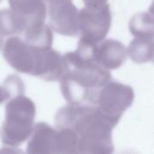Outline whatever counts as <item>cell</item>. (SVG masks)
Here are the masks:
<instances>
[{
    "label": "cell",
    "mask_w": 154,
    "mask_h": 154,
    "mask_svg": "<svg viewBox=\"0 0 154 154\" xmlns=\"http://www.w3.org/2000/svg\"><path fill=\"white\" fill-rule=\"evenodd\" d=\"M55 153H78V136L71 128H57Z\"/></svg>",
    "instance_id": "obj_13"
},
{
    "label": "cell",
    "mask_w": 154,
    "mask_h": 154,
    "mask_svg": "<svg viewBox=\"0 0 154 154\" xmlns=\"http://www.w3.org/2000/svg\"><path fill=\"white\" fill-rule=\"evenodd\" d=\"M82 1L85 6H89V7L101 6L107 3V0H82Z\"/></svg>",
    "instance_id": "obj_18"
},
{
    "label": "cell",
    "mask_w": 154,
    "mask_h": 154,
    "mask_svg": "<svg viewBox=\"0 0 154 154\" xmlns=\"http://www.w3.org/2000/svg\"><path fill=\"white\" fill-rule=\"evenodd\" d=\"M2 44H3V37L0 35V49H1V47H2Z\"/></svg>",
    "instance_id": "obj_20"
},
{
    "label": "cell",
    "mask_w": 154,
    "mask_h": 154,
    "mask_svg": "<svg viewBox=\"0 0 154 154\" xmlns=\"http://www.w3.org/2000/svg\"><path fill=\"white\" fill-rule=\"evenodd\" d=\"M6 99H8V96H7L5 90L4 89V88L0 86V105L3 102H5Z\"/></svg>",
    "instance_id": "obj_19"
},
{
    "label": "cell",
    "mask_w": 154,
    "mask_h": 154,
    "mask_svg": "<svg viewBox=\"0 0 154 154\" xmlns=\"http://www.w3.org/2000/svg\"><path fill=\"white\" fill-rule=\"evenodd\" d=\"M2 54L14 69L32 76L37 59L36 47H32L19 37L14 36L5 42Z\"/></svg>",
    "instance_id": "obj_7"
},
{
    "label": "cell",
    "mask_w": 154,
    "mask_h": 154,
    "mask_svg": "<svg viewBox=\"0 0 154 154\" xmlns=\"http://www.w3.org/2000/svg\"><path fill=\"white\" fill-rule=\"evenodd\" d=\"M95 60L106 69L120 68L126 60L127 52L125 46L114 39L102 40L95 45Z\"/></svg>",
    "instance_id": "obj_10"
},
{
    "label": "cell",
    "mask_w": 154,
    "mask_h": 154,
    "mask_svg": "<svg viewBox=\"0 0 154 154\" xmlns=\"http://www.w3.org/2000/svg\"><path fill=\"white\" fill-rule=\"evenodd\" d=\"M1 1H2V0H0V2H1Z\"/></svg>",
    "instance_id": "obj_21"
},
{
    "label": "cell",
    "mask_w": 154,
    "mask_h": 154,
    "mask_svg": "<svg viewBox=\"0 0 154 154\" xmlns=\"http://www.w3.org/2000/svg\"><path fill=\"white\" fill-rule=\"evenodd\" d=\"M65 69L63 55L51 48H37V60L32 76L46 81H60Z\"/></svg>",
    "instance_id": "obj_9"
},
{
    "label": "cell",
    "mask_w": 154,
    "mask_h": 154,
    "mask_svg": "<svg viewBox=\"0 0 154 154\" xmlns=\"http://www.w3.org/2000/svg\"><path fill=\"white\" fill-rule=\"evenodd\" d=\"M35 114L34 103L24 95L9 98L5 106V117L0 130L2 143L15 148L27 141L33 128Z\"/></svg>",
    "instance_id": "obj_3"
},
{
    "label": "cell",
    "mask_w": 154,
    "mask_h": 154,
    "mask_svg": "<svg viewBox=\"0 0 154 154\" xmlns=\"http://www.w3.org/2000/svg\"><path fill=\"white\" fill-rule=\"evenodd\" d=\"M4 89L5 90L8 99L19 95L24 94L25 86L21 79V78L15 74L9 75L4 81V84L2 86Z\"/></svg>",
    "instance_id": "obj_17"
},
{
    "label": "cell",
    "mask_w": 154,
    "mask_h": 154,
    "mask_svg": "<svg viewBox=\"0 0 154 154\" xmlns=\"http://www.w3.org/2000/svg\"><path fill=\"white\" fill-rule=\"evenodd\" d=\"M57 128L69 127L78 136V153L114 152L112 130L116 127L95 106L69 104L55 115Z\"/></svg>",
    "instance_id": "obj_2"
},
{
    "label": "cell",
    "mask_w": 154,
    "mask_h": 154,
    "mask_svg": "<svg viewBox=\"0 0 154 154\" xmlns=\"http://www.w3.org/2000/svg\"><path fill=\"white\" fill-rule=\"evenodd\" d=\"M22 32V25L15 14L11 9L0 10V35L3 37L20 34Z\"/></svg>",
    "instance_id": "obj_16"
},
{
    "label": "cell",
    "mask_w": 154,
    "mask_h": 154,
    "mask_svg": "<svg viewBox=\"0 0 154 154\" xmlns=\"http://www.w3.org/2000/svg\"><path fill=\"white\" fill-rule=\"evenodd\" d=\"M11 10L17 16L23 32H28L45 24L47 14L43 0H7Z\"/></svg>",
    "instance_id": "obj_8"
},
{
    "label": "cell",
    "mask_w": 154,
    "mask_h": 154,
    "mask_svg": "<svg viewBox=\"0 0 154 154\" xmlns=\"http://www.w3.org/2000/svg\"><path fill=\"white\" fill-rule=\"evenodd\" d=\"M25 42L36 48H51L53 34L51 28L46 23L39 28L24 32Z\"/></svg>",
    "instance_id": "obj_15"
},
{
    "label": "cell",
    "mask_w": 154,
    "mask_h": 154,
    "mask_svg": "<svg viewBox=\"0 0 154 154\" xmlns=\"http://www.w3.org/2000/svg\"><path fill=\"white\" fill-rule=\"evenodd\" d=\"M96 44L80 39L76 51L63 55L66 69L60 82L69 104L95 106L99 89L112 79L110 71L95 60Z\"/></svg>",
    "instance_id": "obj_1"
},
{
    "label": "cell",
    "mask_w": 154,
    "mask_h": 154,
    "mask_svg": "<svg viewBox=\"0 0 154 154\" xmlns=\"http://www.w3.org/2000/svg\"><path fill=\"white\" fill-rule=\"evenodd\" d=\"M153 37H135L126 52L131 60L138 64L151 62L153 60Z\"/></svg>",
    "instance_id": "obj_12"
},
{
    "label": "cell",
    "mask_w": 154,
    "mask_h": 154,
    "mask_svg": "<svg viewBox=\"0 0 154 154\" xmlns=\"http://www.w3.org/2000/svg\"><path fill=\"white\" fill-rule=\"evenodd\" d=\"M134 99V91L132 87L110 79L99 89L95 106L116 126Z\"/></svg>",
    "instance_id": "obj_4"
},
{
    "label": "cell",
    "mask_w": 154,
    "mask_h": 154,
    "mask_svg": "<svg viewBox=\"0 0 154 154\" xmlns=\"http://www.w3.org/2000/svg\"><path fill=\"white\" fill-rule=\"evenodd\" d=\"M112 23V14L108 3L97 7L85 6L79 11V32L80 39L98 43L108 33Z\"/></svg>",
    "instance_id": "obj_5"
},
{
    "label": "cell",
    "mask_w": 154,
    "mask_h": 154,
    "mask_svg": "<svg viewBox=\"0 0 154 154\" xmlns=\"http://www.w3.org/2000/svg\"><path fill=\"white\" fill-rule=\"evenodd\" d=\"M48 5L50 27L65 36L79 33V10L73 0H43Z\"/></svg>",
    "instance_id": "obj_6"
},
{
    "label": "cell",
    "mask_w": 154,
    "mask_h": 154,
    "mask_svg": "<svg viewBox=\"0 0 154 154\" xmlns=\"http://www.w3.org/2000/svg\"><path fill=\"white\" fill-rule=\"evenodd\" d=\"M56 129L50 125L41 122L33 125L27 145V153H55Z\"/></svg>",
    "instance_id": "obj_11"
},
{
    "label": "cell",
    "mask_w": 154,
    "mask_h": 154,
    "mask_svg": "<svg viewBox=\"0 0 154 154\" xmlns=\"http://www.w3.org/2000/svg\"><path fill=\"white\" fill-rule=\"evenodd\" d=\"M129 29L134 37H153V15L152 12H142L133 16Z\"/></svg>",
    "instance_id": "obj_14"
}]
</instances>
